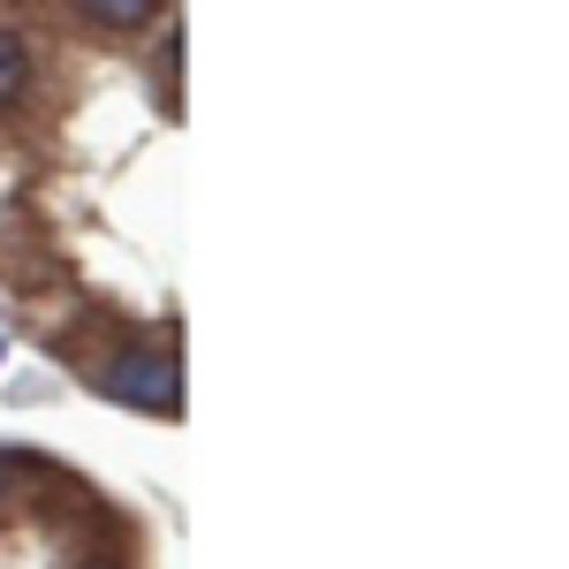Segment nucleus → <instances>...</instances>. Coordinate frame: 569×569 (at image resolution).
Returning a JSON list of instances; mask_svg holds the SVG:
<instances>
[{"mask_svg": "<svg viewBox=\"0 0 569 569\" xmlns=\"http://www.w3.org/2000/svg\"><path fill=\"white\" fill-rule=\"evenodd\" d=\"M99 388L114 395V402H130V410H152V418H176L182 410V365L160 350H130L107 365V380Z\"/></svg>", "mask_w": 569, "mask_h": 569, "instance_id": "f257e3e1", "label": "nucleus"}, {"mask_svg": "<svg viewBox=\"0 0 569 569\" xmlns=\"http://www.w3.org/2000/svg\"><path fill=\"white\" fill-rule=\"evenodd\" d=\"M91 23H107V31H137V23H152L160 16V0H77Z\"/></svg>", "mask_w": 569, "mask_h": 569, "instance_id": "f03ea898", "label": "nucleus"}, {"mask_svg": "<svg viewBox=\"0 0 569 569\" xmlns=\"http://www.w3.org/2000/svg\"><path fill=\"white\" fill-rule=\"evenodd\" d=\"M23 91H31V53L16 31H0V107H16Z\"/></svg>", "mask_w": 569, "mask_h": 569, "instance_id": "7ed1b4c3", "label": "nucleus"}]
</instances>
